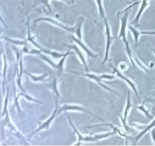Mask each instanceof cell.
I'll list each match as a JSON object with an SVG mask.
<instances>
[{"label":"cell","mask_w":155,"mask_h":146,"mask_svg":"<svg viewBox=\"0 0 155 146\" xmlns=\"http://www.w3.org/2000/svg\"><path fill=\"white\" fill-rule=\"evenodd\" d=\"M129 15H130V12H127L124 16L121 18V27H120V30L119 33V38H122L123 40H124V44H125L126 47V50H127V55L129 56L130 61H131L132 65H133L135 68H136V65H135L134 62V59H133V53L132 52V50H130V45H129V42L127 40V20H128Z\"/></svg>","instance_id":"cell-2"},{"label":"cell","mask_w":155,"mask_h":146,"mask_svg":"<svg viewBox=\"0 0 155 146\" xmlns=\"http://www.w3.org/2000/svg\"><path fill=\"white\" fill-rule=\"evenodd\" d=\"M104 24H105V33H106V49H105V54H104V59L102 62V65H104L108 59L109 50H110V45H111L112 40L114 39V36H112L110 34V30L109 27L108 23H107V19L104 18Z\"/></svg>","instance_id":"cell-4"},{"label":"cell","mask_w":155,"mask_h":146,"mask_svg":"<svg viewBox=\"0 0 155 146\" xmlns=\"http://www.w3.org/2000/svg\"><path fill=\"white\" fill-rule=\"evenodd\" d=\"M132 107V103L131 101H130V91H128V94H127V106H126L125 109H124V117L123 118L122 116H120V114L118 113L119 115L120 118L121 122L123 123V126H124V129H125L126 131H127L128 132H134L133 129H132L131 128L129 127L127 124V116H128L129 111H130V109Z\"/></svg>","instance_id":"cell-5"},{"label":"cell","mask_w":155,"mask_h":146,"mask_svg":"<svg viewBox=\"0 0 155 146\" xmlns=\"http://www.w3.org/2000/svg\"><path fill=\"white\" fill-rule=\"evenodd\" d=\"M40 21H48V22L51 23V24H54V25L58 26V27H61V28L64 29V30H67V31H69V32H73V33H75V30H76V27H68V26H65L64 24H62L61 23L58 22V21H54V19L52 18H38L37 20H36L34 22V24H36L37 22Z\"/></svg>","instance_id":"cell-7"},{"label":"cell","mask_w":155,"mask_h":146,"mask_svg":"<svg viewBox=\"0 0 155 146\" xmlns=\"http://www.w3.org/2000/svg\"><path fill=\"white\" fill-rule=\"evenodd\" d=\"M103 0H97L95 2L98 5V11H99L100 16H101V18H104V10L103 9V4H102Z\"/></svg>","instance_id":"cell-17"},{"label":"cell","mask_w":155,"mask_h":146,"mask_svg":"<svg viewBox=\"0 0 155 146\" xmlns=\"http://www.w3.org/2000/svg\"><path fill=\"white\" fill-rule=\"evenodd\" d=\"M63 2H64L68 3V4H74V0H62Z\"/></svg>","instance_id":"cell-23"},{"label":"cell","mask_w":155,"mask_h":146,"mask_svg":"<svg viewBox=\"0 0 155 146\" xmlns=\"http://www.w3.org/2000/svg\"><path fill=\"white\" fill-rule=\"evenodd\" d=\"M68 110H76V111H81V112H85V113H87L91 114V115H93L92 113H91L90 112H89L88 110H86V108H84L83 106H78V105H75V104H64L63 106L61 107V109H59V111L58 112V113H60L64 112V111H68ZM95 116V115H94ZM98 120H101L103 121V120L100 119L99 117L96 116Z\"/></svg>","instance_id":"cell-6"},{"label":"cell","mask_w":155,"mask_h":146,"mask_svg":"<svg viewBox=\"0 0 155 146\" xmlns=\"http://www.w3.org/2000/svg\"><path fill=\"white\" fill-rule=\"evenodd\" d=\"M68 47H69V48L74 49V50H75L76 52H77V54H78V56L80 58V59H81V61H82V62H83V65H84L85 68H86V72H89V68H88V67H87V64H86V59H85V58H84V56H83V53H82L80 51V50H79V49H78V47H77L76 45H72V46L68 45Z\"/></svg>","instance_id":"cell-13"},{"label":"cell","mask_w":155,"mask_h":146,"mask_svg":"<svg viewBox=\"0 0 155 146\" xmlns=\"http://www.w3.org/2000/svg\"><path fill=\"white\" fill-rule=\"evenodd\" d=\"M68 119H69V122L70 123H71V126H72L73 129H74V131H75V132L77 133V136H78V142L76 144H80V143L82 142V141H99V140L102 139V138H107V137L110 136V135H114V134H117V133H119L120 135H122V136H126L125 134L124 133V132H122V131L120 130L119 129H113V131H111V132H107V133H102V134H98V135H92V136H91V135H89V136H83V135H81V133H80V132H79L78 130L77 129V128L74 126V125L72 123V121H71V118L70 117H68Z\"/></svg>","instance_id":"cell-1"},{"label":"cell","mask_w":155,"mask_h":146,"mask_svg":"<svg viewBox=\"0 0 155 146\" xmlns=\"http://www.w3.org/2000/svg\"><path fill=\"white\" fill-rule=\"evenodd\" d=\"M37 2H42L43 4H45V6H46V7L48 9V10H49V12H51V8H50V5H49V3H48L49 0H37Z\"/></svg>","instance_id":"cell-20"},{"label":"cell","mask_w":155,"mask_h":146,"mask_svg":"<svg viewBox=\"0 0 155 146\" xmlns=\"http://www.w3.org/2000/svg\"><path fill=\"white\" fill-rule=\"evenodd\" d=\"M155 126V119H154V120H153V121L151 122V123H150L149 125H148V126H146V127L145 128V129H144V130L142 131V132H141L140 134H139V135H137V136L136 137V143H135V144H136V143H137V141H139V139H140L141 138H142V136H143L144 135H145V133H146L147 132H148V131L150 130V129H152V128H154Z\"/></svg>","instance_id":"cell-14"},{"label":"cell","mask_w":155,"mask_h":146,"mask_svg":"<svg viewBox=\"0 0 155 146\" xmlns=\"http://www.w3.org/2000/svg\"><path fill=\"white\" fill-rule=\"evenodd\" d=\"M151 50H152V52L154 53V55H155V50H154L153 48H151Z\"/></svg>","instance_id":"cell-25"},{"label":"cell","mask_w":155,"mask_h":146,"mask_svg":"<svg viewBox=\"0 0 155 146\" xmlns=\"http://www.w3.org/2000/svg\"><path fill=\"white\" fill-rule=\"evenodd\" d=\"M71 37L72 38V40H74V41H75V43H77L78 44V45H80V47H81L83 49V50H85V52H86V53H87V54L89 55V56H91V57H93V58H95V57H97V56H96V55H95V54H94V53H92V52L91 51V50H89V49L88 48V47H86V46L85 45V44L83 43V42H82V41H81V40H80V39H79V38H76L75 36H73V35H71Z\"/></svg>","instance_id":"cell-11"},{"label":"cell","mask_w":155,"mask_h":146,"mask_svg":"<svg viewBox=\"0 0 155 146\" xmlns=\"http://www.w3.org/2000/svg\"><path fill=\"white\" fill-rule=\"evenodd\" d=\"M27 74H28L29 75H30V77L32 78V79H33V81H34V82H38V81H41V80H42V79H43L44 78H45V76L47 75H44L40 76V77H35V76L32 75H30V74H29V73H27Z\"/></svg>","instance_id":"cell-19"},{"label":"cell","mask_w":155,"mask_h":146,"mask_svg":"<svg viewBox=\"0 0 155 146\" xmlns=\"http://www.w3.org/2000/svg\"><path fill=\"white\" fill-rule=\"evenodd\" d=\"M57 113H58V101H57V99H56V106H55V109H54V112H53V113H52V115H51V116L50 117V118L48 119V120H47V121L44 122V123H42V124L41 125V126H39V127L38 128V129H36V131H34V132H33V133H32V135L35 134V133H36V132H39V131L42 130V129H48V128H49L50 124H51V122L52 121L53 119H54V117H55L56 114H57Z\"/></svg>","instance_id":"cell-10"},{"label":"cell","mask_w":155,"mask_h":146,"mask_svg":"<svg viewBox=\"0 0 155 146\" xmlns=\"http://www.w3.org/2000/svg\"><path fill=\"white\" fill-rule=\"evenodd\" d=\"M84 22V18L83 17H79L78 20H77V24H76V30L75 33L77 34V37L79 39L82 40V32H81V28H82V24Z\"/></svg>","instance_id":"cell-12"},{"label":"cell","mask_w":155,"mask_h":146,"mask_svg":"<svg viewBox=\"0 0 155 146\" xmlns=\"http://www.w3.org/2000/svg\"><path fill=\"white\" fill-rule=\"evenodd\" d=\"M129 28H130V30H131L132 33H133V35H134V37H135V45H136V47H137V46H138V40H139V35L141 34V32L139 31V30H136V29L134 28V27H132L131 25L129 26Z\"/></svg>","instance_id":"cell-16"},{"label":"cell","mask_w":155,"mask_h":146,"mask_svg":"<svg viewBox=\"0 0 155 146\" xmlns=\"http://www.w3.org/2000/svg\"></svg>","instance_id":"cell-27"},{"label":"cell","mask_w":155,"mask_h":146,"mask_svg":"<svg viewBox=\"0 0 155 146\" xmlns=\"http://www.w3.org/2000/svg\"><path fill=\"white\" fill-rule=\"evenodd\" d=\"M68 71H70V72L74 73V74H76V75H79L84 76V77L89 78V79L94 80L95 82H96L97 83H98V85H100V86L102 87V88H104V89H106V90H107V91H110V92L114 93V94H115L116 95H118V94L116 92V91H114V90L110 89V88H108V87H107L106 85H104V84L101 83V81H102L103 79H109V80H112V79L114 78V75L104 74V75H97L93 74V73L87 72V74H83V73H78V72H76V71H69V70H68Z\"/></svg>","instance_id":"cell-3"},{"label":"cell","mask_w":155,"mask_h":146,"mask_svg":"<svg viewBox=\"0 0 155 146\" xmlns=\"http://www.w3.org/2000/svg\"><path fill=\"white\" fill-rule=\"evenodd\" d=\"M137 108H138V109H140L141 111H142V112H143L144 113H145V115H146L147 116H148L149 119H151H151L153 118V117L151 116V115H150L149 113H148V111L146 109V108H145V106H144V103H142V104L141 105V106H137Z\"/></svg>","instance_id":"cell-18"},{"label":"cell","mask_w":155,"mask_h":146,"mask_svg":"<svg viewBox=\"0 0 155 146\" xmlns=\"http://www.w3.org/2000/svg\"><path fill=\"white\" fill-rule=\"evenodd\" d=\"M146 102H151V103H153L154 104V109H155V98H151V97H147V98L145 99L143 103H146Z\"/></svg>","instance_id":"cell-21"},{"label":"cell","mask_w":155,"mask_h":146,"mask_svg":"<svg viewBox=\"0 0 155 146\" xmlns=\"http://www.w3.org/2000/svg\"><path fill=\"white\" fill-rule=\"evenodd\" d=\"M110 65H111V67H112V68H113V70H114V73H116V74L117 75L119 76V77L121 79H123V80L125 81L126 82H127V84H128V85H130V87H131L132 89L133 90V91H134L135 94H136V97H137V98L139 99V101H140V98H139V94H138V91H137V89H136V85H135V83H133V82H132V81H130V79H129L127 77H126L125 75H123L122 73L120 72V71H119L117 69V68H115V67H114L113 65H111V64H110Z\"/></svg>","instance_id":"cell-8"},{"label":"cell","mask_w":155,"mask_h":146,"mask_svg":"<svg viewBox=\"0 0 155 146\" xmlns=\"http://www.w3.org/2000/svg\"><path fill=\"white\" fill-rule=\"evenodd\" d=\"M70 53H71V51H70V50H69L66 53H65L64 56L62 57V59H61L60 62H58V64H57V65H56L55 68L56 69H58V74H61V73L62 72V71H63L64 62V60H65V59H66V57L70 54Z\"/></svg>","instance_id":"cell-15"},{"label":"cell","mask_w":155,"mask_h":146,"mask_svg":"<svg viewBox=\"0 0 155 146\" xmlns=\"http://www.w3.org/2000/svg\"><path fill=\"white\" fill-rule=\"evenodd\" d=\"M148 5H149V0H142V3H141L140 9H139V12H138L137 15H136V18H135L134 19H133V21L131 22V24H133V25L136 26V27H138V26H139V18H140L141 15L143 13L144 11L145 10V9L148 6Z\"/></svg>","instance_id":"cell-9"},{"label":"cell","mask_w":155,"mask_h":146,"mask_svg":"<svg viewBox=\"0 0 155 146\" xmlns=\"http://www.w3.org/2000/svg\"><path fill=\"white\" fill-rule=\"evenodd\" d=\"M141 34H150V35H155V31H142Z\"/></svg>","instance_id":"cell-22"},{"label":"cell","mask_w":155,"mask_h":146,"mask_svg":"<svg viewBox=\"0 0 155 146\" xmlns=\"http://www.w3.org/2000/svg\"><path fill=\"white\" fill-rule=\"evenodd\" d=\"M95 2H96V1H97V0H95Z\"/></svg>","instance_id":"cell-26"},{"label":"cell","mask_w":155,"mask_h":146,"mask_svg":"<svg viewBox=\"0 0 155 146\" xmlns=\"http://www.w3.org/2000/svg\"><path fill=\"white\" fill-rule=\"evenodd\" d=\"M151 137H152L153 140H154L155 143V129H153L152 132H151Z\"/></svg>","instance_id":"cell-24"}]
</instances>
